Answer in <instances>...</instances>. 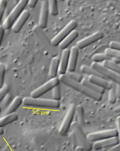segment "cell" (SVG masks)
I'll use <instances>...</instances> for the list:
<instances>
[{
  "instance_id": "7a4b0ae2",
  "label": "cell",
  "mask_w": 120,
  "mask_h": 151,
  "mask_svg": "<svg viewBox=\"0 0 120 151\" xmlns=\"http://www.w3.org/2000/svg\"><path fill=\"white\" fill-rule=\"evenodd\" d=\"M24 106L39 108L58 109L61 106L59 101L53 99L34 98L26 97L23 98Z\"/></svg>"
},
{
  "instance_id": "f1b7e54d",
  "label": "cell",
  "mask_w": 120,
  "mask_h": 151,
  "mask_svg": "<svg viewBox=\"0 0 120 151\" xmlns=\"http://www.w3.org/2000/svg\"><path fill=\"white\" fill-rule=\"evenodd\" d=\"M115 85L116 83H113L112 87L110 90H109V96H108L109 101L110 103L113 104H114L116 102L117 99L116 94Z\"/></svg>"
},
{
  "instance_id": "1f68e13d",
  "label": "cell",
  "mask_w": 120,
  "mask_h": 151,
  "mask_svg": "<svg viewBox=\"0 0 120 151\" xmlns=\"http://www.w3.org/2000/svg\"><path fill=\"white\" fill-rule=\"evenodd\" d=\"M10 86L7 84H4L3 86L0 88V103L10 91Z\"/></svg>"
},
{
  "instance_id": "ac0fdd59",
  "label": "cell",
  "mask_w": 120,
  "mask_h": 151,
  "mask_svg": "<svg viewBox=\"0 0 120 151\" xmlns=\"http://www.w3.org/2000/svg\"><path fill=\"white\" fill-rule=\"evenodd\" d=\"M78 35L79 33L78 31L76 30L73 31L60 43L59 45L60 48L63 50L67 49L69 46L77 39Z\"/></svg>"
},
{
  "instance_id": "8fae6325",
  "label": "cell",
  "mask_w": 120,
  "mask_h": 151,
  "mask_svg": "<svg viewBox=\"0 0 120 151\" xmlns=\"http://www.w3.org/2000/svg\"><path fill=\"white\" fill-rule=\"evenodd\" d=\"M49 13L48 1L44 0L42 1L39 24L42 29H45L47 27Z\"/></svg>"
},
{
  "instance_id": "7402d4cb",
  "label": "cell",
  "mask_w": 120,
  "mask_h": 151,
  "mask_svg": "<svg viewBox=\"0 0 120 151\" xmlns=\"http://www.w3.org/2000/svg\"><path fill=\"white\" fill-rule=\"evenodd\" d=\"M80 70L81 72L83 73L86 74V75H89V76H95L97 77H99L105 78L103 76L100 74L98 71L95 70L91 66H89L87 65H83L81 66L80 68Z\"/></svg>"
},
{
  "instance_id": "484cf974",
  "label": "cell",
  "mask_w": 120,
  "mask_h": 151,
  "mask_svg": "<svg viewBox=\"0 0 120 151\" xmlns=\"http://www.w3.org/2000/svg\"><path fill=\"white\" fill-rule=\"evenodd\" d=\"M104 53L110 58H114L120 60V51H119L108 47L105 49Z\"/></svg>"
},
{
  "instance_id": "4316f807",
  "label": "cell",
  "mask_w": 120,
  "mask_h": 151,
  "mask_svg": "<svg viewBox=\"0 0 120 151\" xmlns=\"http://www.w3.org/2000/svg\"><path fill=\"white\" fill-rule=\"evenodd\" d=\"M19 1H8L7 6L5 9L4 18V19L8 15L13 9L15 7L16 5L18 4Z\"/></svg>"
},
{
  "instance_id": "ab89813d",
  "label": "cell",
  "mask_w": 120,
  "mask_h": 151,
  "mask_svg": "<svg viewBox=\"0 0 120 151\" xmlns=\"http://www.w3.org/2000/svg\"><path fill=\"white\" fill-rule=\"evenodd\" d=\"M115 91L117 99H120V85L116 84Z\"/></svg>"
},
{
  "instance_id": "8d00e7d4",
  "label": "cell",
  "mask_w": 120,
  "mask_h": 151,
  "mask_svg": "<svg viewBox=\"0 0 120 151\" xmlns=\"http://www.w3.org/2000/svg\"><path fill=\"white\" fill-rule=\"evenodd\" d=\"M5 29L2 25H0V46L2 42L5 33Z\"/></svg>"
},
{
  "instance_id": "2e32d148",
  "label": "cell",
  "mask_w": 120,
  "mask_h": 151,
  "mask_svg": "<svg viewBox=\"0 0 120 151\" xmlns=\"http://www.w3.org/2000/svg\"><path fill=\"white\" fill-rule=\"evenodd\" d=\"M89 81L97 85L104 90H109L112 87L113 83H111L105 78L90 76L88 78Z\"/></svg>"
},
{
  "instance_id": "7c38bea8",
  "label": "cell",
  "mask_w": 120,
  "mask_h": 151,
  "mask_svg": "<svg viewBox=\"0 0 120 151\" xmlns=\"http://www.w3.org/2000/svg\"><path fill=\"white\" fill-rule=\"evenodd\" d=\"M119 144V142L118 137H112L94 142L93 148L96 150H99L112 147Z\"/></svg>"
},
{
  "instance_id": "7bdbcfd3",
  "label": "cell",
  "mask_w": 120,
  "mask_h": 151,
  "mask_svg": "<svg viewBox=\"0 0 120 151\" xmlns=\"http://www.w3.org/2000/svg\"><path fill=\"white\" fill-rule=\"evenodd\" d=\"M114 112L116 113L120 112V106H118V107L116 108L114 110Z\"/></svg>"
},
{
  "instance_id": "6da1fadb",
  "label": "cell",
  "mask_w": 120,
  "mask_h": 151,
  "mask_svg": "<svg viewBox=\"0 0 120 151\" xmlns=\"http://www.w3.org/2000/svg\"><path fill=\"white\" fill-rule=\"evenodd\" d=\"M59 79L60 82L96 101H100L102 99V95L89 89L81 83L72 80L66 75H60Z\"/></svg>"
},
{
  "instance_id": "e0dca14e",
  "label": "cell",
  "mask_w": 120,
  "mask_h": 151,
  "mask_svg": "<svg viewBox=\"0 0 120 151\" xmlns=\"http://www.w3.org/2000/svg\"><path fill=\"white\" fill-rule=\"evenodd\" d=\"M23 103V99L22 97L16 96L12 100L11 103L8 106L7 108L5 109V111H4V116L15 113V112L17 111V109Z\"/></svg>"
},
{
  "instance_id": "ee69618b",
  "label": "cell",
  "mask_w": 120,
  "mask_h": 151,
  "mask_svg": "<svg viewBox=\"0 0 120 151\" xmlns=\"http://www.w3.org/2000/svg\"><path fill=\"white\" fill-rule=\"evenodd\" d=\"M4 133V130L2 128H0V136L2 135Z\"/></svg>"
},
{
  "instance_id": "f546056e",
  "label": "cell",
  "mask_w": 120,
  "mask_h": 151,
  "mask_svg": "<svg viewBox=\"0 0 120 151\" xmlns=\"http://www.w3.org/2000/svg\"><path fill=\"white\" fill-rule=\"evenodd\" d=\"M53 100L59 101L61 98V89L60 85L56 86L52 90Z\"/></svg>"
},
{
  "instance_id": "5b68a950",
  "label": "cell",
  "mask_w": 120,
  "mask_h": 151,
  "mask_svg": "<svg viewBox=\"0 0 120 151\" xmlns=\"http://www.w3.org/2000/svg\"><path fill=\"white\" fill-rule=\"evenodd\" d=\"M60 83L59 78H52L50 80L32 91L30 94V97L34 98H40L50 90H52L56 86L59 85Z\"/></svg>"
},
{
  "instance_id": "d6986e66",
  "label": "cell",
  "mask_w": 120,
  "mask_h": 151,
  "mask_svg": "<svg viewBox=\"0 0 120 151\" xmlns=\"http://www.w3.org/2000/svg\"><path fill=\"white\" fill-rule=\"evenodd\" d=\"M59 62L60 60L58 58H53L52 59L49 71V76L51 79L57 78L59 70Z\"/></svg>"
},
{
  "instance_id": "f35d334b",
  "label": "cell",
  "mask_w": 120,
  "mask_h": 151,
  "mask_svg": "<svg viewBox=\"0 0 120 151\" xmlns=\"http://www.w3.org/2000/svg\"><path fill=\"white\" fill-rule=\"evenodd\" d=\"M38 2V1H36V0H30V1H28V5L29 7L33 9V8L35 7Z\"/></svg>"
},
{
  "instance_id": "836d02e7",
  "label": "cell",
  "mask_w": 120,
  "mask_h": 151,
  "mask_svg": "<svg viewBox=\"0 0 120 151\" xmlns=\"http://www.w3.org/2000/svg\"><path fill=\"white\" fill-rule=\"evenodd\" d=\"M66 75L68 77L72 79V80L76 81L79 82V83H81L83 79L82 75L75 72H69Z\"/></svg>"
},
{
  "instance_id": "d4e9b609",
  "label": "cell",
  "mask_w": 120,
  "mask_h": 151,
  "mask_svg": "<svg viewBox=\"0 0 120 151\" xmlns=\"http://www.w3.org/2000/svg\"><path fill=\"white\" fill-rule=\"evenodd\" d=\"M49 13L53 16L58 15L59 13L58 1L56 0L48 1Z\"/></svg>"
},
{
  "instance_id": "9c48e42d",
  "label": "cell",
  "mask_w": 120,
  "mask_h": 151,
  "mask_svg": "<svg viewBox=\"0 0 120 151\" xmlns=\"http://www.w3.org/2000/svg\"><path fill=\"white\" fill-rule=\"evenodd\" d=\"M86 136L90 142H94L112 137H118V133L116 129H112L93 132L89 133Z\"/></svg>"
},
{
  "instance_id": "4fadbf2b",
  "label": "cell",
  "mask_w": 120,
  "mask_h": 151,
  "mask_svg": "<svg viewBox=\"0 0 120 151\" xmlns=\"http://www.w3.org/2000/svg\"><path fill=\"white\" fill-rule=\"evenodd\" d=\"M30 16V13L29 11L24 10L12 26V31L14 33H19L28 19Z\"/></svg>"
},
{
  "instance_id": "74e56055",
  "label": "cell",
  "mask_w": 120,
  "mask_h": 151,
  "mask_svg": "<svg viewBox=\"0 0 120 151\" xmlns=\"http://www.w3.org/2000/svg\"><path fill=\"white\" fill-rule=\"evenodd\" d=\"M116 126L117 132L118 133V138L120 144V116L117 118L116 119Z\"/></svg>"
},
{
  "instance_id": "5bb4252c",
  "label": "cell",
  "mask_w": 120,
  "mask_h": 151,
  "mask_svg": "<svg viewBox=\"0 0 120 151\" xmlns=\"http://www.w3.org/2000/svg\"><path fill=\"white\" fill-rule=\"evenodd\" d=\"M79 50L76 46L72 47L71 48L68 69L69 72H73L76 71L79 55Z\"/></svg>"
},
{
  "instance_id": "277c9868",
  "label": "cell",
  "mask_w": 120,
  "mask_h": 151,
  "mask_svg": "<svg viewBox=\"0 0 120 151\" xmlns=\"http://www.w3.org/2000/svg\"><path fill=\"white\" fill-rule=\"evenodd\" d=\"M72 131L77 137L84 151H90L93 149V145L88 140L87 136L82 130L81 127L77 122H73L71 127Z\"/></svg>"
},
{
  "instance_id": "8992f818",
  "label": "cell",
  "mask_w": 120,
  "mask_h": 151,
  "mask_svg": "<svg viewBox=\"0 0 120 151\" xmlns=\"http://www.w3.org/2000/svg\"><path fill=\"white\" fill-rule=\"evenodd\" d=\"M78 26V24L75 20H71L58 34L51 40V43L53 46L56 47L63 40L69 35Z\"/></svg>"
},
{
  "instance_id": "3957f363",
  "label": "cell",
  "mask_w": 120,
  "mask_h": 151,
  "mask_svg": "<svg viewBox=\"0 0 120 151\" xmlns=\"http://www.w3.org/2000/svg\"><path fill=\"white\" fill-rule=\"evenodd\" d=\"M28 2V1L27 0L19 1L15 7L3 22L2 25L5 29H9L12 28L22 12L25 10Z\"/></svg>"
},
{
  "instance_id": "ffe728a7",
  "label": "cell",
  "mask_w": 120,
  "mask_h": 151,
  "mask_svg": "<svg viewBox=\"0 0 120 151\" xmlns=\"http://www.w3.org/2000/svg\"><path fill=\"white\" fill-rule=\"evenodd\" d=\"M18 118V116L16 113L7 114L0 118V128H2L6 125L10 124L15 121H16Z\"/></svg>"
},
{
  "instance_id": "4dcf8cb0",
  "label": "cell",
  "mask_w": 120,
  "mask_h": 151,
  "mask_svg": "<svg viewBox=\"0 0 120 151\" xmlns=\"http://www.w3.org/2000/svg\"><path fill=\"white\" fill-rule=\"evenodd\" d=\"M5 73H6V67L5 64L0 63V88H1L4 83Z\"/></svg>"
},
{
  "instance_id": "d6a6232c",
  "label": "cell",
  "mask_w": 120,
  "mask_h": 151,
  "mask_svg": "<svg viewBox=\"0 0 120 151\" xmlns=\"http://www.w3.org/2000/svg\"><path fill=\"white\" fill-rule=\"evenodd\" d=\"M12 100H12L11 94L10 93L8 94L1 102V106L2 108V109H5V110L7 108L8 106L11 103Z\"/></svg>"
},
{
  "instance_id": "cb8c5ba5",
  "label": "cell",
  "mask_w": 120,
  "mask_h": 151,
  "mask_svg": "<svg viewBox=\"0 0 120 151\" xmlns=\"http://www.w3.org/2000/svg\"><path fill=\"white\" fill-rule=\"evenodd\" d=\"M103 65L120 75V64L111 60H105Z\"/></svg>"
},
{
  "instance_id": "44dd1931",
  "label": "cell",
  "mask_w": 120,
  "mask_h": 151,
  "mask_svg": "<svg viewBox=\"0 0 120 151\" xmlns=\"http://www.w3.org/2000/svg\"><path fill=\"white\" fill-rule=\"evenodd\" d=\"M81 83L89 88V89L91 90L94 92L101 94V95L104 93L105 90L101 87H98V86L94 84V83L89 81L88 79H87V78H83Z\"/></svg>"
},
{
  "instance_id": "9a60e30c",
  "label": "cell",
  "mask_w": 120,
  "mask_h": 151,
  "mask_svg": "<svg viewBox=\"0 0 120 151\" xmlns=\"http://www.w3.org/2000/svg\"><path fill=\"white\" fill-rule=\"evenodd\" d=\"M70 55V50L67 48L63 51L61 60H60L59 70L60 75L66 74L68 67Z\"/></svg>"
},
{
  "instance_id": "f6af8a7d",
  "label": "cell",
  "mask_w": 120,
  "mask_h": 151,
  "mask_svg": "<svg viewBox=\"0 0 120 151\" xmlns=\"http://www.w3.org/2000/svg\"><path fill=\"white\" fill-rule=\"evenodd\" d=\"M2 108H1V106H0V113L1 112V111H2Z\"/></svg>"
},
{
  "instance_id": "ba28073f",
  "label": "cell",
  "mask_w": 120,
  "mask_h": 151,
  "mask_svg": "<svg viewBox=\"0 0 120 151\" xmlns=\"http://www.w3.org/2000/svg\"><path fill=\"white\" fill-rule=\"evenodd\" d=\"M76 106L74 104H72L69 106L60 127L59 133L61 135H65L71 127L76 114Z\"/></svg>"
},
{
  "instance_id": "e575fe53",
  "label": "cell",
  "mask_w": 120,
  "mask_h": 151,
  "mask_svg": "<svg viewBox=\"0 0 120 151\" xmlns=\"http://www.w3.org/2000/svg\"><path fill=\"white\" fill-rule=\"evenodd\" d=\"M7 3L8 1H5V0L0 1V24L2 19L4 18V15L6 6H7Z\"/></svg>"
},
{
  "instance_id": "603a6c76",
  "label": "cell",
  "mask_w": 120,
  "mask_h": 151,
  "mask_svg": "<svg viewBox=\"0 0 120 151\" xmlns=\"http://www.w3.org/2000/svg\"><path fill=\"white\" fill-rule=\"evenodd\" d=\"M76 114L77 116V122L81 127L85 124V110L83 106L78 105L76 106Z\"/></svg>"
},
{
  "instance_id": "83f0119b",
  "label": "cell",
  "mask_w": 120,
  "mask_h": 151,
  "mask_svg": "<svg viewBox=\"0 0 120 151\" xmlns=\"http://www.w3.org/2000/svg\"><path fill=\"white\" fill-rule=\"evenodd\" d=\"M92 59L93 62L98 63L104 62L106 60H110V58L105 53H96L92 56Z\"/></svg>"
},
{
  "instance_id": "60d3db41",
  "label": "cell",
  "mask_w": 120,
  "mask_h": 151,
  "mask_svg": "<svg viewBox=\"0 0 120 151\" xmlns=\"http://www.w3.org/2000/svg\"><path fill=\"white\" fill-rule=\"evenodd\" d=\"M106 151H120V144L112 147L110 149Z\"/></svg>"
},
{
  "instance_id": "b9f144b4",
  "label": "cell",
  "mask_w": 120,
  "mask_h": 151,
  "mask_svg": "<svg viewBox=\"0 0 120 151\" xmlns=\"http://www.w3.org/2000/svg\"><path fill=\"white\" fill-rule=\"evenodd\" d=\"M75 151H84V150L81 146H78L76 148Z\"/></svg>"
},
{
  "instance_id": "52a82bcc",
  "label": "cell",
  "mask_w": 120,
  "mask_h": 151,
  "mask_svg": "<svg viewBox=\"0 0 120 151\" xmlns=\"http://www.w3.org/2000/svg\"><path fill=\"white\" fill-rule=\"evenodd\" d=\"M90 66L106 79L107 78L113 81L116 84L120 85V75L100 63L92 62Z\"/></svg>"
},
{
  "instance_id": "30bf717a",
  "label": "cell",
  "mask_w": 120,
  "mask_h": 151,
  "mask_svg": "<svg viewBox=\"0 0 120 151\" xmlns=\"http://www.w3.org/2000/svg\"><path fill=\"white\" fill-rule=\"evenodd\" d=\"M104 37L103 33L100 31H98L77 42L76 46L79 49H83L103 38Z\"/></svg>"
},
{
  "instance_id": "d590c367",
  "label": "cell",
  "mask_w": 120,
  "mask_h": 151,
  "mask_svg": "<svg viewBox=\"0 0 120 151\" xmlns=\"http://www.w3.org/2000/svg\"><path fill=\"white\" fill-rule=\"evenodd\" d=\"M109 48L120 51V42L112 40L109 42Z\"/></svg>"
}]
</instances>
